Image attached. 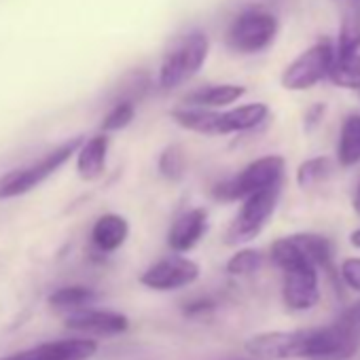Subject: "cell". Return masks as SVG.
<instances>
[{
  "label": "cell",
  "instance_id": "obj_1",
  "mask_svg": "<svg viewBox=\"0 0 360 360\" xmlns=\"http://www.w3.org/2000/svg\"><path fill=\"white\" fill-rule=\"evenodd\" d=\"M210 53V39L206 32L195 30L178 39L176 45L163 56L159 72H157V85L161 91H172L180 85L189 83L206 64Z\"/></svg>",
  "mask_w": 360,
  "mask_h": 360
},
{
  "label": "cell",
  "instance_id": "obj_8",
  "mask_svg": "<svg viewBox=\"0 0 360 360\" xmlns=\"http://www.w3.org/2000/svg\"><path fill=\"white\" fill-rule=\"evenodd\" d=\"M246 349L257 360H295L309 358V330L261 333L246 341Z\"/></svg>",
  "mask_w": 360,
  "mask_h": 360
},
{
  "label": "cell",
  "instance_id": "obj_18",
  "mask_svg": "<svg viewBox=\"0 0 360 360\" xmlns=\"http://www.w3.org/2000/svg\"><path fill=\"white\" fill-rule=\"evenodd\" d=\"M269 117V108L263 102H250L231 110L221 112V136L238 134V131H250L265 123Z\"/></svg>",
  "mask_w": 360,
  "mask_h": 360
},
{
  "label": "cell",
  "instance_id": "obj_19",
  "mask_svg": "<svg viewBox=\"0 0 360 360\" xmlns=\"http://www.w3.org/2000/svg\"><path fill=\"white\" fill-rule=\"evenodd\" d=\"M358 51H360V0H356L343 15L337 47H335V58H347Z\"/></svg>",
  "mask_w": 360,
  "mask_h": 360
},
{
  "label": "cell",
  "instance_id": "obj_26",
  "mask_svg": "<svg viewBox=\"0 0 360 360\" xmlns=\"http://www.w3.org/2000/svg\"><path fill=\"white\" fill-rule=\"evenodd\" d=\"M263 261H265V257H263L261 250L244 248V250H238V252L227 261L225 269H227L229 276H238V278H242V276H252V274H257V271L263 267Z\"/></svg>",
  "mask_w": 360,
  "mask_h": 360
},
{
  "label": "cell",
  "instance_id": "obj_31",
  "mask_svg": "<svg viewBox=\"0 0 360 360\" xmlns=\"http://www.w3.org/2000/svg\"><path fill=\"white\" fill-rule=\"evenodd\" d=\"M352 206H354L356 214L360 217V180H358V185H356V191H354V200H352Z\"/></svg>",
  "mask_w": 360,
  "mask_h": 360
},
{
  "label": "cell",
  "instance_id": "obj_20",
  "mask_svg": "<svg viewBox=\"0 0 360 360\" xmlns=\"http://www.w3.org/2000/svg\"><path fill=\"white\" fill-rule=\"evenodd\" d=\"M299 252L307 263H311L316 269H328L333 259V246L324 236L318 233H295L292 236Z\"/></svg>",
  "mask_w": 360,
  "mask_h": 360
},
{
  "label": "cell",
  "instance_id": "obj_5",
  "mask_svg": "<svg viewBox=\"0 0 360 360\" xmlns=\"http://www.w3.org/2000/svg\"><path fill=\"white\" fill-rule=\"evenodd\" d=\"M280 195H282V183L244 198L236 219L231 221L225 233V244L240 246L259 238L261 231L267 227L269 219L274 217Z\"/></svg>",
  "mask_w": 360,
  "mask_h": 360
},
{
  "label": "cell",
  "instance_id": "obj_9",
  "mask_svg": "<svg viewBox=\"0 0 360 360\" xmlns=\"http://www.w3.org/2000/svg\"><path fill=\"white\" fill-rule=\"evenodd\" d=\"M200 278V265L183 255L174 252L172 257H165L157 263H153L142 276L140 282L142 286L150 290H178L193 284Z\"/></svg>",
  "mask_w": 360,
  "mask_h": 360
},
{
  "label": "cell",
  "instance_id": "obj_7",
  "mask_svg": "<svg viewBox=\"0 0 360 360\" xmlns=\"http://www.w3.org/2000/svg\"><path fill=\"white\" fill-rule=\"evenodd\" d=\"M335 62V47L328 41H320L297 56L282 72V87L288 91H305L328 79Z\"/></svg>",
  "mask_w": 360,
  "mask_h": 360
},
{
  "label": "cell",
  "instance_id": "obj_2",
  "mask_svg": "<svg viewBox=\"0 0 360 360\" xmlns=\"http://www.w3.org/2000/svg\"><path fill=\"white\" fill-rule=\"evenodd\" d=\"M360 349V301L326 326L311 328L307 360H349Z\"/></svg>",
  "mask_w": 360,
  "mask_h": 360
},
{
  "label": "cell",
  "instance_id": "obj_10",
  "mask_svg": "<svg viewBox=\"0 0 360 360\" xmlns=\"http://www.w3.org/2000/svg\"><path fill=\"white\" fill-rule=\"evenodd\" d=\"M282 271H284V284H282L284 303L297 311L311 309L320 301L318 269L314 265L301 263V265L286 267Z\"/></svg>",
  "mask_w": 360,
  "mask_h": 360
},
{
  "label": "cell",
  "instance_id": "obj_32",
  "mask_svg": "<svg viewBox=\"0 0 360 360\" xmlns=\"http://www.w3.org/2000/svg\"><path fill=\"white\" fill-rule=\"evenodd\" d=\"M349 244H352L354 248H360V229L352 231V236H349Z\"/></svg>",
  "mask_w": 360,
  "mask_h": 360
},
{
  "label": "cell",
  "instance_id": "obj_13",
  "mask_svg": "<svg viewBox=\"0 0 360 360\" xmlns=\"http://www.w3.org/2000/svg\"><path fill=\"white\" fill-rule=\"evenodd\" d=\"M208 231V212L204 208H191L174 219L167 231V246L183 255L193 250Z\"/></svg>",
  "mask_w": 360,
  "mask_h": 360
},
{
  "label": "cell",
  "instance_id": "obj_27",
  "mask_svg": "<svg viewBox=\"0 0 360 360\" xmlns=\"http://www.w3.org/2000/svg\"><path fill=\"white\" fill-rule=\"evenodd\" d=\"M136 117V102H129V100H117L112 104V108L108 110V115L104 117L102 121V131L104 134H110V131H121L125 129Z\"/></svg>",
  "mask_w": 360,
  "mask_h": 360
},
{
  "label": "cell",
  "instance_id": "obj_12",
  "mask_svg": "<svg viewBox=\"0 0 360 360\" xmlns=\"http://www.w3.org/2000/svg\"><path fill=\"white\" fill-rule=\"evenodd\" d=\"M98 343L89 337H70L47 341L37 347L5 356L0 360H87L96 354Z\"/></svg>",
  "mask_w": 360,
  "mask_h": 360
},
{
  "label": "cell",
  "instance_id": "obj_11",
  "mask_svg": "<svg viewBox=\"0 0 360 360\" xmlns=\"http://www.w3.org/2000/svg\"><path fill=\"white\" fill-rule=\"evenodd\" d=\"M64 326L75 333L94 335V337H115L129 328V320L121 311L110 309H91L83 307L77 311H68Z\"/></svg>",
  "mask_w": 360,
  "mask_h": 360
},
{
  "label": "cell",
  "instance_id": "obj_15",
  "mask_svg": "<svg viewBox=\"0 0 360 360\" xmlns=\"http://www.w3.org/2000/svg\"><path fill=\"white\" fill-rule=\"evenodd\" d=\"M127 236H129L127 219L115 212L102 214L91 227V244L96 250L104 255L119 250L127 242Z\"/></svg>",
  "mask_w": 360,
  "mask_h": 360
},
{
  "label": "cell",
  "instance_id": "obj_3",
  "mask_svg": "<svg viewBox=\"0 0 360 360\" xmlns=\"http://www.w3.org/2000/svg\"><path fill=\"white\" fill-rule=\"evenodd\" d=\"M81 142H83V136H75L62 142L60 146H56L53 150H49L47 155H43L39 161L5 174L0 178V200H13L41 187L47 178H51L62 165L70 161V157L77 153Z\"/></svg>",
  "mask_w": 360,
  "mask_h": 360
},
{
  "label": "cell",
  "instance_id": "obj_6",
  "mask_svg": "<svg viewBox=\"0 0 360 360\" xmlns=\"http://www.w3.org/2000/svg\"><path fill=\"white\" fill-rule=\"evenodd\" d=\"M280 22L274 13L252 7L242 11L227 30V45L244 56L265 51L278 37Z\"/></svg>",
  "mask_w": 360,
  "mask_h": 360
},
{
  "label": "cell",
  "instance_id": "obj_24",
  "mask_svg": "<svg viewBox=\"0 0 360 360\" xmlns=\"http://www.w3.org/2000/svg\"><path fill=\"white\" fill-rule=\"evenodd\" d=\"M328 79L339 87L360 89V56L354 53L347 58H335Z\"/></svg>",
  "mask_w": 360,
  "mask_h": 360
},
{
  "label": "cell",
  "instance_id": "obj_28",
  "mask_svg": "<svg viewBox=\"0 0 360 360\" xmlns=\"http://www.w3.org/2000/svg\"><path fill=\"white\" fill-rule=\"evenodd\" d=\"M341 278L343 282L354 288L356 292H360V259H347L341 265Z\"/></svg>",
  "mask_w": 360,
  "mask_h": 360
},
{
  "label": "cell",
  "instance_id": "obj_23",
  "mask_svg": "<svg viewBox=\"0 0 360 360\" xmlns=\"http://www.w3.org/2000/svg\"><path fill=\"white\" fill-rule=\"evenodd\" d=\"M333 161L328 157H311L303 161L297 169V185L301 189H311L333 176Z\"/></svg>",
  "mask_w": 360,
  "mask_h": 360
},
{
  "label": "cell",
  "instance_id": "obj_4",
  "mask_svg": "<svg viewBox=\"0 0 360 360\" xmlns=\"http://www.w3.org/2000/svg\"><path fill=\"white\" fill-rule=\"evenodd\" d=\"M286 161L280 155H267L252 163H248L242 172L236 176L223 180V183L214 185L212 198L217 202H242L244 198L269 189L274 185H280L284 180Z\"/></svg>",
  "mask_w": 360,
  "mask_h": 360
},
{
  "label": "cell",
  "instance_id": "obj_21",
  "mask_svg": "<svg viewBox=\"0 0 360 360\" xmlns=\"http://www.w3.org/2000/svg\"><path fill=\"white\" fill-rule=\"evenodd\" d=\"M337 157L341 165H356L360 163V115H349L339 134V148Z\"/></svg>",
  "mask_w": 360,
  "mask_h": 360
},
{
  "label": "cell",
  "instance_id": "obj_22",
  "mask_svg": "<svg viewBox=\"0 0 360 360\" xmlns=\"http://www.w3.org/2000/svg\"><path fill=\"white\" fill-rule=\"evenodd\" d=\"M96 290L87 286H64L51 292L49 305L58 311H77L83 307H89L96 301Z\"/></svg>",
  "mask_w": 360,
  "mask_h": 360
},
{
  "label": "cell",
  "instance_id": "obj_14",
  "mask_svg": "<svg viewBox=\"0 0 360 360\" xmlns=\"http://www.w3.org/2000/svg\"><path fill=\"white\" fill-rule=\"evenodd\" d=\"M108 148H110V138L104 131L81 142L75 157H77V172L83 180L94 183V180L104 176L106 161H108Z\"/></svg>",
  "mask_w": 360,
  "mask_h": 360
},
{
  "label": "cell",
  "instance_id": "obj_17",
  "mask_svg": "<svg viewBox=\"0 0 360 360\" xmlns=\"http://www.w3.org/2000/svg\"><path fill=\"white\" fill-rule=\"evenodd\" d=\"M244 96H246L244 85L221 83V85H206V87H200V89L187 94L183 98V104L185 106H202V108H223V106L238 102Z\"/></svg>",
  "mask_w": 360,
  "mask_h": 360
},
{
  "label": "cell",
  "instance_id": "obj_30",
  "mask_svg": "<svg viewBox=\"0 0 360 360\" xmlns=\"http://www.w3.org/2000/svg\"><path fill=\"white\" fill-rule=\"evenodd\" d=\"M212 307H214V303H212L210 299H200V301H195V303L187 305V307H185V311H187L189 316H204V314L212 311Z\"/></svg>",
  "mask_w": 360,
  "mask_h": 360
},
{
  "label": "cell",
  "instance_id": "obj_33",
  "mask_svg": "<svg viewBox=\"0 0 360 360\" xmlns=\"http://www.w3.org/2000/svg\"><path fill=\"white\" fill-rule=\"evenodd\" d=\"M276 3H282V0H276Z\"/></svg>",
  "mask_w": 360,
  "mask_h": 360
},
{
  "label": "cell",
  "instance_id": "obj_29",
  "mask_svg": "<svg viewBox=\"0 0 360 360\" xmlns=\"http://www.w3.org/2000/svg\"><path fill=\"white\" fill-rule=\"evenodd\" d=\"M324 104H316V106H311L309 110H307V115H305V129L307 131H311L320 121H322V115H324Z\"/></svg>",
  "mask_w": 360,
  "mask_h": 360
},
{
  "label": "cell",
  "instance_id": "obj_16",
  "mask_svg": "<svg viewBox=\"0 0 360 360\" xmlns=\"http://www.w3.org/2000/svg\"><path fill=\"white\" fill-rule=\"evenodd\" d=\"M172 121L187 131L202 136H221V112L217 108L202 106H178L169 112Z\"/></svg>",
  "mask_w": 360,
  "mask_h": 360
},
{
  "label": "cell",
  "instance_id": "obj_25",
  "mask_svg": "<svg viewBox=\"0 0 360 360\" xmlns=\"http://www.w3.org/2000/svg\"><path fill=\"white\" fill-rule=\"evenodd\" d=\"M157 169L159 174L165 178V180H180L185 176V169H187V157H185V150L180 144H169L161 150L159 159H157Z\"/></svg>",
  "mask_w": 360,
  "mask_h": 360
}]
</instances>
